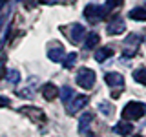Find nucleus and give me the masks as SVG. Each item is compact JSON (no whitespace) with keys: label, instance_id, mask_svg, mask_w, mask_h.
I'll return each mask as SVG.
<instances>
[{"label":"nucleus","instance_id":"f257e3e1","mask_svg":"<svg viewBox=\"0 0 146 137\" xmlns=\"http://www.w3.org/2000/svg\"><path fill=\"white\" fill-rule=\"evenodd\" d=\"M146 113V104L137 102V100H131L128 102L124 108H122V117L128 119V121H135V119H141Z\"/></svg>","mask_w":146,"mask_h":137},{"label":"nucleus","instance_id":"f03ea898","mask_svg":"<svg viewBox=\"0 0 146 137\" xmlns=\"http://www.w3.org/2000/svg\"><path fill=\"white\" fill-rule=\"evenodd\" d=\"M106 13H108V7L104 6V7H100V6H86V11H84V17L88 18L90 22H97L100 20V18H104L106 17Z\"/></svg>","mask_w":146,"mask_h":137},{"label":"nucleus","instance_id":"7ed1b4c3","mask_svg":"<svg viewBox=\"0 0 146 137\" xmlns=\"http://www.w3.org/2000/svg\"><path fill=\"white\" fill-rule=\"evenodd\" d=\"M77 82H79V86H82V88H91L95 82V73L88 70V68H80V71L77 73Z\"/></svg>","mask_w":146,"mask_h":137},{"label":"nucleus","instance_id":"20e7f679","mask_svg":"<svg viewBox=\"0 0 146 137\" xmlns=\"http://www.w3.org/2000/svg\"><path fill=\"white\" fill-rule=\"evenodd\" d=\"M22 113H26L27 117H31V119H35L36 122H44L46 121V117H44V113L40 112L38 108H29V106H26V108H22L20 110Z\"/></svg>","mask_w":146,"mask_h":137},{"label":"nucleus","instance_id":"39448f33","mask_svg":"<svg viewBox=\"0 0 146 137\" xmlns=\"http://www.w3.org/2000/svg\"><path fill=\"white\" fill-rule=\"evenodd\" d=\"M124 29H126V26H124V22H122L121 18L113 20L111 24L108 26V33L110 35H121V33H124Z\"/></svg>","mask_w":146,"mask_h":137},{"label":"nucleus","instance_id":"423d86ee","mask_svg":"<svg viewBox=\"0 0 146 137\" xmlns=\"http://www.w3.org/2000/svg\"><path fill=\"white\" fill-rule=\"evenodd\" d=\"M106 82L110 86H122L124 84V79H122V75H119V73H106Z\"/></svg>","mask_w":146,"mask_h":137},{"label":"nucleus","instance_id":"0eeeda50","mask_svg":"<svg viewBox=\"0 0 146 137\" xmlns=\"http://www.w3.org/2000/svg\"><path fill=\"white\" fill-rule=\"evenodd\" d=\"M42 95L48 100H53V99H57V95H58V88H57V86H53V84H48V86H44Z\"/></svg>","mask_w":146,"mask_h":137},{"label":"nucleus","instance_id":"6e6552de","mask_svg":"<svg viewBox=\"0 0 146 137\" xmlns=\"http://www.w3.org/2000/svg\"><path fill=\"white\" fill-rule=\"evenodd\" d=\"M113 55V49L111 48H100L97 53H95V61H99V62H102V61H106V59H110Z\"/></svg>","mask_w":146,"mask_h":137},{"label":"nucleus","instance_id":"1a4fd4ad","mask_svg":"<svg viewBox=\"0 0 146 137\" xmlns=\"http://www.w3.org/2000/svg\"><path fill=\"white\" fill-rule=\"evenodd\" d=\"M130 18L133 20H146V9L144 7H135L130 11Z\"/></svg>","mask_w":146,"mask_h":137},{"label":"nucleus","instance_id":"9d476101","mask_svg":"<svg viewBox=\"0 0 146 137\" xmlns=\"http://www.w3.org/2000/svg\"><path fill=\"white\" fill-rule=\"evenodd\" d=\"M131 130H133V126H131L130 122H119V124L115 126V132H117V134H121V135L131 134Z\"/></svg>","mask_w":146,"mask_h":137},{"label":"nucleus","instance_id":"9b49d317","mask_svg":"<svg viewBox=\"0 0 146 137\" xmlns=\"http://www.w3.org/2000/svg\"><path fill=\"white\" fill-rule=\"evenodd\" d=\"M82 35H84V27L82 26H73V29H71V42H79V40L82 39Z\"/></svg>","mask_w":146,"mask_h":137},{"label":"nucleus","instance_id":"f8f14e48","mask_svg":"<svg viewBox=\"0 0 146 137\" xmlns=\"http://www.w3.org/2000/svg\"><path fill=\"white\" fill-rule=\"evenodd\" d=\"M133 79L141 84H146V68H139L133 71Z\"/></svg>","mask_w":146,"mask_h":137},{"label":"nucleus","instance_id":"ddd939ff","mask_svg":"<svg viewBox=\"0 0 146 137\" xmlns=\"http://www.w3.org/2000/svg\"><path fill=\"white\" fill-rule=\"evenodd\" d=\"M99 44V35L97 33H90L86 37V48H95Z\"/></svg>","mask_w":146,"mask_h":137},{"label":"nucleus","instance_id":"4468645a","mask_svg":"<svg viewBox=\"0 0 146 137\" xmlns=\"http://www.w3.org/2000/svg\"><path fill=\"white\" fill-rule=\"evenodd\" d=\"M60 55H64V49L62 48L51 49V51H49V59H51V61H60Z\"/></svg>","mask_w":146,"mask_h":137},{"label":"nucleus","instance_id":"2eb2a0df","mask_svg":"<svg viewBox=\"0 0 146 137\" xmlns=\"http://www.w3.org/2000/svg\"><path fill=\"white\" fill-rule=\"evenodd\" d=\"M122 4V0H106V7L108 9H113V7H119Z\"/></svg>","mask_w":146,"mask_h":137},{"label":"nucleus","instance_id":"dca6fc26","mask_svg":"<svg viewBox=\"0 0 146 137\" xmlns=\"http://www.w3.org/2000/svg\"><path fill=\"white\" fill-rule=\"evenodd\" d=\"M75 57H77L75 53H70V57H68V61H66V66H71L73 61H75Z\"/></svg>","mask_w":146,"mask_h":137},{"label":"nucleus","instance_id":"f3484780","mask_svg":"<svg viewBox=\"0 0 146 137\" xmlns=\"http://www.w3.org/2000/svg\"><path fill=\"white\" fill-rule=\"evenodd\" d=\"M0 106H9V100H7V99H2V97H0Z\"/></svg>","mask_w":146,"mask_h":137},{"label":"nucleus","instance_id":"a211bd4d","mask_svg":"<svg viewBox=\"0 0 146 137\" xmlns=\"http://www.w3.org/2000/svg\"><path fill=\"white\" fill-rule=\"evenodd\" d=\"M40 2H42V4H57L58 0H40Z\"/></svg>","mask_w":146,"mask_h":137},{"label":"nucleus","instance_id":"6ab92c4d","mask_svg":"<svg viewBox=\"0 0 146 137\" xmlns=\"http://www.w3.org/2000/svg\"><path fill=\"white\" fill-rule=\"evenodd\" d=\"M135 137H143V135H135Z\"/></svg>","mask_w":146,"mask_h":137}]
</instances>
